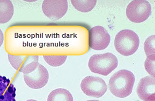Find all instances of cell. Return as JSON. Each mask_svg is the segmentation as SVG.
I'll use <instances>...</instances> for the list:
<instances>
[{
	"instance_id": "13",
	"label": "cell",
	"mask_w": 155,
	"mask_h": 101,
	"mask_svg": "<svg viewBox=\"0 0 155 101\" xmlns=\"http://www.w3.org/2000/svg\"><path fill=\"white\" fill-rule=\"evenodd\" d=\"M97 0H72L74 7L82 12H88L94 9L97 4Z\"/></svg>"
},
{
	"instance_id": "8",
	"label": "cell",
	"mask_w": 155,
	"mask_h": 101,
	"mask_svg": "<svg viewBox=\"0 0 155 101\" xmlns=\"http://www.w3.org/2000/svg\"><path fill=\"white\" fill-rule=\"evenodd\" d=\"M89 46L95 50H102L110 45L111 37L107 30L102 26H95L89 30Z\"/></svg>"
},
{
	"instance_id": "7",
	"label": "cell",
	"mask_w": 155,
	"mask_h": 101,
	"mask_svg": "<svg viewBox=\"0 0 155 101\" xmlns=\"http://www.w3.org/2000/svg\"><path fill=\"white\" fill-rule=\"evenodd\" d=\"M68 9L67 0H45L42 4L43 13L53 21L61 19Z\"/></svg>"
},
{
	"instance_id": "18",
	"label": "cell",
	"mask_w": 155,
	"mask_h": 101,
	"mask_svg": "<svg viewBox=\"0 0 155 101\" xmlns=\"http://www.w3.org/2000/svg\"><path fill=\"white\" fill-rule=\"evenodd\" d=\"M27 101H37V100H34V99H30V100H28Z\"/></svg>"
},
{
	"instance_id": "1",
	"label": "cell",
	"mask_w": 155,
	"mask_h": 101,
	"mask_svg": "<svg viewBox=\"0 0 155 101\" xmlns=\"http://www.w3.org/2000/svg\"><path fill=\"white\" fill-rule=\"evenodd\" d=\"M134 83V75L129 70H121L111 76L109 81V88L114 96L125 98L132 93Z\"/></svg>"
},
{
	"instance_id": "4",
	"label": "cell",
	"mask_w": 155,
	"mask_h": 101,
	"mask_svg": "<svg viewBox=\"0 0 155 101\" xmlns=\"http://www.w3.org/2000/svg\"><path fill=\"white\" fill-rule=\"evenodd\" d=\"M151 13L150 3L146 0H134L127 6L126 15L135 23H141L148 19Z\"/></svg>"
},
{
	"instance_id": "12",
	"label": "cell",
	"mask_w": 155,
	"mask_h": 101,
	"mask_svg": "<svg viewBox=\"0 0 155 101\" xmlns=\"http://www.w3.org/2000/svg\"><path fill=\"white\" fill-rule=\"evenodd\" d=\"M48 101H73V97L65 89H56L49 94Z\"/></svg>"
},
{
	"instance_id": "2",
	"label": "cell",
	"mask_w": 155,
	"mask_h": 101,
	"mask_svg": "<svg viewBox=\"0 0 155 101\" xmlns=\"http://www.w3.org/2000/svg\"><path fill=\"white\" fill-rule=\"evenodd\" d=\"M139 37L135 32L129 29L120 31L114 39V47L117 51L126 57L135 53L139 47Z\"/></svg>"
},
{
	"instance_id": "11",
	"label": "cell",
	"mask_w": 155,
	"mask_h": 101,
	"mask_svg": "<svg viewBox=\"0 0 155 101\" xmlns=\"http://www.w3.org/2000/svg\"><path fill=\"white\" fill-rule=\"evenodd\" d=\"M14 14V6L9 0H0V24L9 22Z\"/></svg>"
},
{
	"instance_id": "6",
	"label": "cell",
	"mask_w": 155,
	"mask_h": 101,
	"mask_svg": "<svg viewBox=\"0 0 155 101\" xmlns=\"http://www.w3.org/2000/svg\"><path fill=\"white\" fill-rule=\"evenodd\" d=\"M8 59L13 68L24 75L32 73L39 64V57L37 55L15 56L8 54Z\"/></svg>"
},
{
	"instance_id": "3",
	"label": "cell",
	"mask_w": 155,
	"mask_h": 101,
	"mask_svg": "<svg viewBox=\"0 0 155 101\" xmlns=\"http://www.w3.org/2000/svg\"><path fill=\"white\" fill-rule=\"evenodd\" d=\"M118 65L117 57L111 53L94 55L90 58L88 67L91 72L107 76L114 70Z\"/></svg>"
},
{
	"instance_id": "14",
	"label": "cell",
	"mask_w": 155,
	"mask_h": 101,
	"mask_svg": "<svg viewBox=\"0 0 155 101\" xmlns=\"http://www.w3.org/2000/svg\"><path fill=\"white\" fill-rule=\"evenodd\" d=\"M43 58L45 61L49 65L54 67L59 66L64 63L67 59L66 55L63 56H51V55H44Z\"/></svg>"
},
{
	"instance_id": "5",
	"label": "cell",
	"mask_w": 155,
	"mask_h": 101,
	"mask_svg": "<svg viewBox=\"0 0 155 101\" xmlns=\"http://www.w3.org/2000/svg\"><path fill=\"white\" fill-rule=\"evenodd\" d=\"M81 88L85 94L95 98L102 97L107 89L105 81L102 78L95 76H87L83 79Z\"/></svg>"
},
{
	"instance_id": "10",
	"label": "cell",
	"mask_w": 155,
	"mask_h": 101,
	"mask_svg": "<svg viewBox=\"0 0 155 101\" xmlns=\"http://www.w3.org/2000/svg\"><path fill=\"white\" fill-rule=\"evenodd\" d=\"M137 92L139 98L143 101L155 100V78L146 76L142 78L138 85Z\"/></svg>"
},
{
	"instance_id": "16",
	"label": "cell",
	"mask_w": 155,
	"mask_h": 101,
	"mask_svg": "<svg viewBox=\"0 0 155 101\" xmlns=\"http://www.w3.org/2000/svg\"><path fill=\"white\" fill-rule=\"evenodd\" d=\"M155 54H152L147 56L145 61V68L147 71L151 75V76L155 77Z\"/></svg>"
},
{
	"instance_id": "9",
	"label": "cell",
	"mask_w": 155,
	"mask_h": 101,
	"mask_svg": "<svg viewBox=\"0 0 155 101\" xmlns=\"http://www.w3.org/2000/svg\"><path fill=\"white\" fill-rule=\"evenodd\" d=\"M26 85L32 89H40L45 86L49 79L48 70L42 64H39L37 68L27 75H24Z\"/></svg>"
},
{
	"instance_id": "17",
	"label": "cell",
	"mask_w": 155,
	"mask_h": 101,
	"mask_svg": "<svg viewBox=\"0 0 155 101\" xmlns=\"http://www.w3.org/2000/svg\"><path fill=\"white\" fill-rule=\"evenodd\" d=\"M3 40H4V36L3 32L2 31V30L0 29V47L2 45L3 43Z\"/></svg>"
},
{
	"instance_id": "15",
	"label": "cell",
	"mask_w": 155,
	"mask_h": 101,
	"mask_svg": "<svg viewBox=\"0 0 155 101\" xmlns=\"http://www.w3.org/2000/svg\"><path fill=\"white\" fill-rule=\"evenodd\" d=\"M155 35L147 39L144 44V50L147 56L155 54Z\"/></svg>"
},
{
	"instance_id": "19",
	"label": "cell",
	"mask_w": 155,
	"mask_h": 101,
	"mask_svg": "<svg viewBox=\"0 0 155 101\" xmlns=\"http://www.w3.org/2000/svg\"><path fill=\"white\" fill-rule=\"evenodd\" d=\"M87 101H99L97 100H87Z\"/></svg>"
},
{
	"instance_id": "20",
	"label": "cell",
	"mask_w": 155,
	"mask_h": 101,
	"mask_svg": "<svg viewBox=\"0 0 155 101\" xmlns=\"http://www.w3.org/2000/svg\"><path fill=\"white\" fill-rule=\"evenodd\" d=\"M151 101H154V100H151Z\"/></svg>"
}]
</instances>
